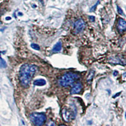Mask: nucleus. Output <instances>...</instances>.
<instances>
[{
    "instance_id": "obj_1",
    "label": "nucleus",
    "mask_w": 126,
    "mask_h": 126,
    "mask_svg": "<svg viewBox=\"0 0 126 126\" xmlns=\"http://www.w3.org/2000/svg\"><path fill=\"white\" fill-rule=\"evenodd\" d=\"M37 69L38 67L34 64H24L21 66L19 71V80L21 86L24 88H27L29 86Z\"/></svg>"
},
{
    "instance_id": "obj_12",
    "label": "nucleus",
    "mask_w": 126,
    "mask_h": 126,
    "mask_svg": "<svg viewBox=\"0 0 126 126\" xmlns=\"http://www.w3.org/2000/svg\"><path fill=\"white\" fill-rule=\"evenodd\" d=\"M7 67V64L6 61L0 56V67L1 68H6Z\"/></svg>"
},
{
    "instance_id": "obj_22",
    "label": "nucleus",
    "mask_w": 126,
    "mask_h": 126,
    "mask_svg": "<svg viewBox=\"0 0 126 126\" xmlns=\"http://www.w3.org/2000/svg\"><path fill=\"white\" fill-rule=\"evenodd\" d=\"M1 24H2V23H1V21H0V25H1Z\"/></svg>"
},
{
    "instance_id": "obj_20",
    "label": "nucleus",
    "mask_w": 126,
    "mask_h": 126,
    "mask_svg": "<svg viewBox=\"0 0 126 126\" xmlns=\"http://www.w3.org/2000/svg\"><path fill=\"white\" fill-rule=\"evenodd\" d=\"M123 76H124V77H126V73H124V74H123Z\"/></svg>"
},
{
    "instance_id": "obj_5",
    "label": "nucleus",
    "mask_w": 126,
    "mask_h": 126,
    "mask_svg": "<svg viewBox=\"0 0 126 126\" xmlns=\"http://www.w3.org/2000/svg\"><path fill=\"white\" fill-rule=\"evenodd\" d=\"M85 27H86V23H85V22H84L83 20L81 19V18L78 20L74 23V30H75V33L76 34H80L81 32H83V30L85 29Z\"/></svg>"
},
{
    "instance_id": "obj_17",
    "label": "nucleus",
    "mask_w": 126,
    "mask_h": 126,
    "mask_svg": "<svg viewBox=\"0 0 126 126\" xmlns=\"http://www.w3.org/2000/svg\"><path fill=\"white\" fill-rule=\"evenodd\" d=\"M120 93H121V92H119V93H117L115 94V95L113 96V98H115L117 97H118V95H120Z\"/></svg>"
},
{
    "instance_id": "obj_24",
    "label": "nucleus",
    "mask_w": 126,
    "mask_h": 126,
    "mask_svg": "<svg viewBox=\"0 0 126 126\" xmlns=\"http://www.w3.org/2000/svg\"><path fill=\"white\" fill-rule=\"evenodd\" d=\"M0 15H1V12H0Z\"/></svg>"
},
{
    "instance_id": "obj_7",
    "label": "nucleus",
    "mask_w": 126,
    "mask_h": 126,
    "mask_svg": "<svg viewBox=\"0 0 126 126\" xmlns=\"http://www.w3.org/2000/svg\"><path fill=\"white\" fill-rule=\"evenodd\" d=\"M82 88L83 85L82 84H81V83H77L76 84H75V85L71 88L70 93H71V95H75V94L79 93H80L81 90H82Z\"/></svg>"
},
{
    "instance_id": "obj_21",
    "label": "nucleus",
    "mask_w": 126,
    "mask_h": 126,
    "mask_svg": "<svg viewBox=\"0 0 126 126\" xmlns=\"http://www.w3.org/2000/svg\"><path fill=\"white\" fill-rule=\"evenodd\" d=\"M39 1H40V2H41V3H42V1H43V0H39Z\"/></svg>"
},
{
    "instance_id": "obj_3",
    "label": "nucleus",
    "mask_w": 126,
    "mask_h": 126,
    "mask_svg": "<svg viewBox=\"0 0 126 126\" xmlns=\"http://www.w3.org/2000/svg\"><path fill=\"white\" fill-rule=\"evenodd\" d=\"M61 115L63 120L66 122H71L76 117V110L75 107L70 108H64L61 111Z\"/></svg>"
},
{
    "instance_id": "obj_25",
    "label": "nucleus",
    "mask_w": 126,
    "mask_h": 126,
    "mask_svg": "<svg viewBox=\"0 0 126 126\" xmlns=\"http://www.w3.org/2000/svg\"><path fill=\"white\" fill-rule=\"evenodd\" d=\"M25 1H26V0H25Z\"/></svg>"
},
{
    "instance_id": "obj_15",
    "label": "nucleus",
    "mask_w": 126,
    "mask_h": 126,
    "mask_svg": "<svg viewBox=\"0 0 126 126\" xmlns=\"http://www.w3.org/2000/svg\"><path fill=\"white\" fill-rule=\"evenodd\" d=\"M98 3H100L99 1H98L97 3H96L95 4V6H93V7H92V8H91V12H93V11H95V10L96 7L97 6V5H98Z\"/></svg>"
},
{
    "instance_id": "obj_13",
    "label": "nucleus",
    "mask_w": 126,
    "mask_h": 126,
    "mask_svg": "<svg viewBox=\"0 0 126 126\" xmlns=\"http://www.w3.org/2000/svg\"><path fill=\"white\" fill-rule=\"evenodd\" d=\"M31 47L34 49L37 50H39L40 49V46L37 44H31Z\"/></svg>"
},
{
    "instance_id": "obj_6",
    "label": "nucleus",
    "mask_w": 126,
    "mask_h": 126,
    "mask_svg": "<svg viewBox=\"0 0 126 126\" xmlns=\"http://www.w3.org/2000/svg\"><path fill=\"white\" fill-rule=\"evenodd\" d=\"M110 61L112 63L116 64H120V65H126V59H124L123 57H112L110 58Z\"/></svg>"
},
{
    "instance_id": "obj_23",
    "label": "nucleus",
    "mask_w": 126,
    "mask_h": 126,
    "mask_svg": "<svg viewBox=\"0 0 126 126\" xmlns=\"http://www.w3.org/2000/svg\"></svg>"
},
{
    "instance_id": "obj_10",
    "label": "nucleus",
    "mask_w": 126,
    "mask_h": 126,
    "mask_svg": "<svg viewBox=\"0 0 126 126\" xmlns=\"http://www.w3.org/2000/svg\"><path fill=\"white\" fill-rule=\"evenodd\" d=\"M34 84L35 86H44L46 84V81L44 79H39V80H37L34 81Z\"/></svg>"
},
{
    "instance_id": "obj_2",
    "label": "nucleus",
    "mask_w": 126,
    "mask_h": 126,
    "mask_svg": "<svg viewBox=\"0 0 126 126\" xmlns=\"http://www.w3.org/2000/svg\"><path fill=\"white\" fill-rule=\"evenodd\" d=\"M80 78L79 75L75 73H67L59 79L58 83L61 86L68 87L71 86Z\"/></svg>"
},
{
    "instance_id": "obj_18",
    "label": "nucleus",
    "mask_w": 126,
    "mask_h": 126,
    "mask_svg": "<svg viewBox=\"0 0 126 126\" xmlns=\"http://www.w3.org/2000/svg\"><path fill=\"white\" fill-rule=\"evenodd\" d=\"M118 74V71H115L114 72H113V76H117Z\"/></svg>"
},
{
    "instance_id": "obj_19",
    "label": "nucleus",
    "mask_w": 126,
    "mask_h": 126,
    "mask_svg": "<svg viewBox=\"0 0 126 126\" xmlns=\"http://www.w3.org/2000/svg\"><path fill=\"white\" fill-rule=\"evenodd\" d=\"M6 20H11V17H6Z\"/></svg>"
},
{
    "instance_id": "obj_8",
    "label": "nucleus",
    "mask_w": 126,
    "mask_h": 126,
    "mask_svg": "<svg viewBox=\"0 0 126 126\" xmlns=\"http://www.w3.org/2000/svg\"><path fill=\"white\" fill-rule=\"evenodd\" d=\"M117 29L119 32L122 33L126 30V21L122 18L118 20L117 24Z\"/></svg>"
},
{
    "instance_id": "obj_4",
    "label": "nucleus",
    "mask_w": 126,
    "mask_h": 126,
    "mask_svg": "<svg viewBox=\"0 0 126 126\" xmlns=\"http://www.w3.org/2000/svg\"><path fill=\"white\" fill-rule=\"evenodd\" d=\"M31 122L35 126H42L46 121V115L43 113H32L30 115Z\"/></svg>"
},
{
    "instance_id": "obj_16",
    "label": "nucleus",
    "mask_w": 126,
    "mask_h": 126,
    "mask_svg": "<svg viewBox=\"0 0 126 126\" xmlns=\"http://www.w3.org/2000/svg\"><path fill=\"white\" fill-rule=\"evenodd\" d=\"M89 18H90V21H95V17H94L93 16H90V17H89Z\"/></svg>"
},
{
    "instance_id": "obj_9",
    "label": "nucleus",
    "mask_w": 126,
    "mask_h": 126,
    "mask_svg": "<svg viewBox=\"0 0 126 126\" xmlns=\"http://www.w3.org/2000/svg\"><path fill=\"white\" fill-rule=\"evenodd\" d=\"M94 76H95V71L93 70L90 71V72L88 73V76H87V78H86V82L88 83V84H90L92 82V81L93 80Z\"/></svg>"
},
{
    "instance_id": "obj_11",
    "label": "nucleus",
    "mask_w": 126,
    "mask_h": 126,
    "mask_svg": "<svg viewBox=\"0 0 126 126\" xmlns=\"http://www.w3.org/2000/svg\"><path fill=\"white\" fill-rule=\"evenodd\" d=\"M61 49H62V43L61 41H59L54 45L53 49H52V51L56 52L60 51Z\"/></svg>"
},
{
    "instance_id": "obj_14",
    "label": "nucleus",
    "mask_w": 126,
    "mask_h": 126,
    "mask_svg": "<svg viewBox=\"0 0 126 126\" xmlns=\"http://www.w3.org/2000/svg\"><path fill=\"white\" fill-rule=\"evenodd\" d=\"M117 12H118V14H120L121 15H124V12H123L122 9H121L118 6H117Z\"/></svg>"
}]
</instances>
